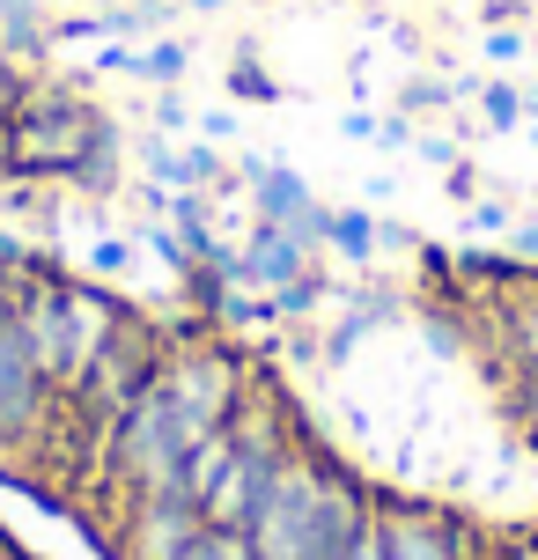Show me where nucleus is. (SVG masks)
I'll list each match as a JSON object with an SVG mask.
<instances>
[{
  "instance_id": "1",
  "label": "nucleus",
  "mask_w": 538,
  "mask_h": 560,
  "mask_svg": "<svg viewBox=\"0 0 538 560\" xmlns=\"http://www.w3.org/2000/svg\"><path fill=\"white\" fill-rule=\"evenodd\" d=\"M104 133H112V118L82 96V82H45V74H30L23 112L8 118V155H15V177L67 185V170L82 163Z\"/></svg>"
},
{
  "instance_id": "2",
  "label": "nucleus",
  "mask_w": 538,
  "mask_h": 560,
  "mask_svg": "<svg viewBox=\"0 0 538 560\" xmlns=\"http://www.w3.org/2000/svg\"><path fill=\"white\" fill-rule=\"evenodd\" d=\"M185 428L171 420L163 392L133 398L126 413L112 420V435H104V487L126 494V502H163V494H185Z\"/></svg>"
},
{
  "instance_id": "3",
  "label": "nucleus",
  "mask_w": 538,
  "mask_h": 560,
  "mask_svg": "<svg viewBox=\"0 0 538 560\" xmlns=\"http://www.w3.org/2000/svg\"><path fill=\"white\" fill-rule=\"evenodd\" d=\"M155 392H163V406H171V420L185 435H207V428H229V413L244 406L252 369H244V354L229 339H171Z\"/></svg>"
},
{
  "instance_id": "4",
  "label": "nucleus",
  "mask_w": 538,
  "mask_h": 560,
  "mask_svg": "<svg viewBox=\"0 0 538 560\" xmlns=\"http://www.w3.org/2000/svg\"><path fill=\"white\" fill-rule=\"evenodd\" d=\"M74 273H59L45 258H30L15 280H0V295H8V317H15V332L23 347L37 354V369L52 376V392H67V376H74Z\"/></svg>"
},
{
  "instance_id": "5",
  "label": "nucleus",
  "mask_w": 538,
  "mask_h": 560,
  "mask_svg": "<svg viewBox=\"0 0 538 560\" xmlns=\"http://www.w3.org/2000/svg\"><path fill=\"white\" fill-rule=\"evenodd\" d=\"M317 487H325V450L295 443L281 457L273 487H266L258 516H252L258 560H303V538H311V516H317Z\"/></svg>"
},
{
  "instance_id": "6",
  "label": "nucleus",
  "mask_w": 538,
  "mask_h": 560,
  "mask_svg": "<svg viewBox=\"0 0 538 560\" xmlns=\"http://www.w3.org/2000/svg\"><path fill=\"white\" fill-rule=\"evenodd\" d=\"M52 420H59V392H52V376L37 369V354L23 347L15 317H8V295H0V443L8 450L45 443Z\"/></svg>"
},
{
  "instance_id": "7",
  "label": "nucleus",
  "mask_w": 538,
  "mask_h": 560,
  "mask_svg": "<svg viewBox=\"0 0 538 560\" xmlns=\"http://www.w3.org/2000/svg\"><path fill=\"white\" fill-rule=\"evenodd\" d=\"M199 538V509L185 494H163V502H126L112 532V560H185V546Z\"/></svg>"
},
{
  "instance_id": "8",
  "label": "nucleus",
  "mask_w": 538,
  "mask_h": 560,
  "mask_svg": "<svg viewBox=\"0 0 538 560\" xmlns=\"http://www.w3.org/2000/svg\"><path fill=\"white\" fill-rule=\"evenodd\" d=\"M376 516V494L362 479L325 457V487H317V516H311V538H303V560H347L354 532Z\"/></svg>"
},
{
  "instance_id": "9",
  "label": "nucleus",
  "mask_w": 538,
  "mask_h": 560,
  "mask_svg": "<svg viewBox=\"0 0 538 560\" xmlns=\"http://www.w3.org/2000/svg\"><path fill=\"white\" fill-rule=\"evenodd\" d=\"M376 524L391 560H465V532L428 502H376Z\"/></svg>"
},
{
  "instance_id": "10",
  "label": "nucleus",
  "mask_w": 538,
  "mask_h": 560,
  "mask_svg": "<svg viewBox=\"0 0 538 560\" xmlns=\"http://www.w3.org/2000/svg\"><path fill=\"white\" fill-rule=\"evenodd\" d=\"M252 207H258V222H273V229H288V236H303V244H325V214H332V207H317V192H311V177H303V170H266V177H258L252 185Z\"/></svg>"
},
{
  "instance_id": "11",
  "label": "nucleus",
  "mask_w": 538,
  "mask_h": 560,
  "mask_svg": "<svg viewBox=\"0 0 538 560\" xmlns=\"http://www.w3.org/2000/svg\"><path fill=\"white\" fill-rule=\"evenodd\" d=\"M67 295H74V376H67V392H74L89 369L104 362V347H112V339L133 325V310L118 303L112 288H96V280H74ZM67 392H59V398H67Z\"/></svg>"
},
{
  "instance_id": "12",
  "label": "nucleus",
  "mask_w": 538,
  "mask_h": 560,
  "mask_svg": "<svg viewBox=\"0 0 538 560\" xmlns=\"http://www.w3.org/2000/svg\"><path fill=\"white\" fill-rule=\"evenodd\" d=\"M376 244H384V222H376L369 207H332V214H325V244H317V252L347 258V266H369V258H376Z\"/></svg>"
},
{
  "instance_id": "13",
  "label": "nucleus",
  "mask_w": 538,
  "mask_h": 560,
  "mask_svg": "<svg viewBox=\"0 0 538 560\" xmlns=\"http://www.w3.org/2000/svg\"><path fill=\"white\" fill-rule=\"evenodd\" d=\"M229 457H236V428H207V435L185 443V502L192 509L214 494V479L229 472Z\"/></svg>"
},
{
  "instance_id": "14",
  "label": "nucleus",
  "mask_w": 538,
  "mask_h": 560,
  "mask_svg": "<svg viewBox=\"0 0 538 560\" xmlns=\"http://www.w3.org/2000/svg\"><path fill=\"white\" fill-rule=\"evenodd\" d=\"M67 192H89V199H112V192H126V148H118V126L96 148H89L82 163L67 170Z\"/></svg>"
},
{
  "instance_id": "15",
  "label": "nucleus",
  "mask_w": 538,
  "mask_h": 560,
  "mask_svg": "<svg viewBox=\"0 0 538 560\" xmlns=\"http://www.w3.org/2000/svg\"><path fill=\"white\" fill-rule=\"evenodd\" d=\"M502 339H510L516 369H538V288H516L502 303Z\"/></svg>"
},
{
  "instance_id": "16",
  "label": "nucleus",
  "mask_w": 538,
  "mask_h": 560,
  "mask_svg": "<svg viewBox=\"0 0 538 560\" xmlns=\"http://www.w3.org/2000/svg\"><path fill=\"white\" fill-rule=\"evenodd\" d=\"M214 325H229V332H258V325H281V303H273L266 288H229L222 310H214Z\"/></svg>"
},
{
  "instance_id": "17",
  "label": "nucleus",
  "mask_w": 538,
  "mask_h": 560,
  "mask_svg": "<svg viewBox=\"0 0 538 560\" xmlns=\"http://www.w3.org/2000/svg\"><path fill=\"white\" fill-rule=\"evenodd\" d=\"M229 96H236V104H281V82L266 74V59H258L252 45L229 59Z\"/></svg>"
},
{
  "instance_id": "18",
  "label": "nucleus",
  "mask_w": 538,
  "mask_h": 560,
  "mask_svg": "<svg viewBox=\"0 0 538 560\" xmlns=\"http://www.w3.org/2000/svg\"><path fill=\"white\" fill-rule=\"evenodd\" d=\"M185 74H192V45H185V37H155L141 52V82L171 89V82H185Z\"/></svg>"
},
{
  "instance_id": "19",
  "label": "nucleus",
  "mask_w": 538,
  "mask_h": 560,
  "mask_svg": "<svg viewBox=\"0 0 538 560\" xmlns=\"http://www.w3.org/2000/svg\"><path fill=\"white\" fill-rule=\"evenodd\" d=\"M451 104H457V82H443V74H413L398 89V112L406 118H443Z\"/></svg>"
},
{
  "instance_id": "20",
  "label": "nucleus",
  "mask_w": 538,
  "mask_h": 560,
  "mask_svg": "<svg viewBox=\"0 0 538 560\" xmlns=\"http://www.w3.org/2000/svg\"><path fill=\"white\" fill-rule=\"evenodd\" d=\"M472 96H480V118L494 126V133H510V126H524V89L516 82H465Z\"/></svg>"
},
{
  "instance_id": "21",
  "label": "nucleus",
  "mask_w": 538,
  "mask_h": 560,
  "mask_svg": "<svg viewBox=\"0 0 538 560\" xmlns=\"http://www.w3.org/2000/svg\"><path fill=\"white\" fill-rule=\"evenodd\" d=\"M185 560H258L252 532H222V524H199V538L185 546Z\"/></svg>"
},
{
  "instance_id": "22",
  "label": "nucleus",
  "mask_w": 538,
  "mask_h": 560,
  "mask_svg": "<svg viewBox=\"0 0 538 560\" xmlns=\"http://www.w3.org/2000/svg\"><path fill=\"white\" fill-rule=\"evenodd\" d=\"M273 303H281V325H288V317H311V310L325 303V273L311 266L303 280H288V288H273Z\"/></svg>"
},
{
  "instance_id": "23",
  "label": "nucleus",
  "mask_w": 538,
  "mask_h": 560,
  "mask_svg": "<svg viewBox=\"0 0 538 560\" xmlns=\"http://www.w3.org/2000/svg\"><path fill=\"white\" fill-rule=\"evenodd\" d=\"M480 52L494 59V67H524V59H531V37L516 23H502V30H480Z\"/></svg>"
},
{
  "instance_id": "24",
  "label": "nucleus",
  "mask_w": 538,
  "mask_h": 560,
  "mask_svg": "<svg viewBox=\"0 0 538 560\" xmlns=\"http://www.w3.org/2000/svg\"><path fill=\"white\" fill-rule=\"evenodd\" d=\"M148 118H155V133H192L199 112L177 96V89H155V104H148Z\"/></svg>"
},
{
  "instance_id": "25",
  "label": "nucleus",
  "mask_w": 538,
  "mask_h": 560,
  "mask_svg": "<svg viewBox=\"0 0 538 560\" xmlns=\"http://www.w3.org/2000/svg\"><path fill=\"white\" fill-rule=\"evenodd\" d=\"M510 229H516V214L502 199H472L465 207V236H510Z\"/></svg>"
},
{
  "instance_id": "26",
  "label": "nucleus",
  "mask_w": 538,
  "mask_h": 560,
  "mask_svg": "<svg viewBox=\"0 0 538 560\" xmlns=\"http://www.w3.org/2000/svg\"><path fill=\"white\" fill-rule=\"evenodd\" d=\"M23 96H30V67H23V59H8V52H0V126H8V118L23 112Z\"/></svg>"
},
{
  "instance_id": "27",
  "label": "nucleus",
  "mask_w": 538,
  "mask_h": 560,
  "mask_svg": "<svg viewBox=\"0 0 538 560\" xmlns=\"http://www.w3.org/2000/svg\"><path fill=\"white\" fill-rule=\"evenodd\" d=\"M126 266H133V244H126V236H96V244H89V273L118 280Z\"/></svg>"
},
{
  "instance_id": "28",
  "label": "nucleus",
  "mask_w": 538,
  "mask_h": 560,
  "mask_svg": "<svg viewBox=\"0 0 538 560\" xmlns=\"http://www.w3.org/2000/svg\"><path fill=\"white\" fill-rule=\"evenodd\" d=\"M413 155H421L428 170H457V140H443V133H413Z\"/></svg>"
},
{
  "instance_id": "29",
  "label": "nucleus",
  "mask_w": 538,
  "mask_h": 560,
  "mask_svg": "<svg viewBox=\"0 0 538 560\" xmlns=\"http://www.w3.org/2000/svg\"><path fill=\"white\" fill-rule=\"evenodd\" d=\"M340 140H354V148H369V140H384V118H376V112H362V104H354V112L340 118Z\"/></svg>"
},
{
  "instance_id": "30",
  "label": "nucleus",
  "mask_w": 538,
  "mask_h": 560,
  "mask_svg": "<svg viewBox=\"0 0 538 560\" xmlns=\"http://www.w3.org/2000/svg\"><path fill=\"white\" fill-rule=\"evenodd\" d=\"M347 560H391V546H384V524L369 516L362 532H354V546H347Z\"/></svg>"
},
{
  "instance_id": "31",
  "label": "nucleus",
  "mask_w": 538,
  "mask_h": 560,
  "mask_svg": "<svg viewBox=\"0 0 538 560\" xmlns=\"http://www.w3.org/2000/svg\"><path fill=\"white\" fill-rule=\"evenodd\" d=\"M30 266V252H23V236H15V229L0 222V280H15Z\"/></svg>"
},
{
  "instance_id": "32",
  "label": "nucleus",
  "mask_w": 538,
  "mask_h": 560,
  "mask_svg": "<svg viewBox=\"0 0 538 560\" xmlns=\"http://www.w3.org/2000/svg\"><path fill=\"white\" fill-rule=\"evenodd\" d=\"M192 133H199V140H214V148H229V140H236V118H229V112H199Z\"/></svg>"
},
{
  "instance_id": "33",
  "label": "nucleus",
  "mask_w": 538,
  "mask_h": 560,
  "mask_svg": "<svg viewBox=\"0 0 538 560\" xmlns=\"http://www.w3.org/2000/svg\"><path fill=\"white\" fill-rule=\"evenodd\" d=\"M524 8H538V0H480V23H487V30H502V23H516Z\"/></svg>"
},
{
  "instance_id": "34",
  "label": "nucleus",
  "mask_w": 538,
  "mask_h": 560,
  "mask_svg": "<svg viewBox=\"0 0 538 560\" xmlns=\"http://www.w3.org/2000/svg\"><path fill=\"white\" fill-rule=\"evenodd\" d=\"M510 258L524 266V258H538V222H516L510 229Z\"/></svg>"
},
{
  "instance_id": "35",
  "label": "nucleus",
  "mask_w": 538,
  "mask_h": 560,
  "mask_svg": "<svg viewBox=\"0 0 538 560\" xmlns=\"http://www.w3.org/2000/svg\"><path fill=\"white\" fill-rule=\"evenodd\" d=\"M185 8H192V15H222L229 0H185Z\"/></svg>"
},
{
  "instance_id": "36",
  "label": "nucleus",
  "mask_w": 538,
  "mask_h": 560,
  "mask_svg": "<svg viewBox=\"0 0 538 560\" xmlns=\"http://www.w3.org/2000/svg\"><path fill=\"white\" fill-rule=\"evenodd\" d=\"M89 8H148V0H89Z\"/></svg>"
},
{
  "instance_id": "37",
  "label": "nucleus",
  "mask_w": 538,
  "mask_h": 560,
  "mask_svg": "<svg viewBox=\"0 0 538 560\" xmlns=\"http://www.w3.org/2000/svg\"><path fill=\"white\" fill-rule=\"evenodd\" d=\"M531 148H538V118H531Z\"/></svg>"
},
{
  "instance_id": "38",
  "label": "nucleus",
  "mask_w": 538,
  "mask_h": 560,
  "mask_svg": "<svg viewBox=\"0 0 538 560\" xmlns=\"http://www.w3.org/2000/svg\"><path fill=\"white\" fill-rule=\"evenodd\" d=\"M531 52H538V37H531Z\"/></svg>"
}]
</instances>
